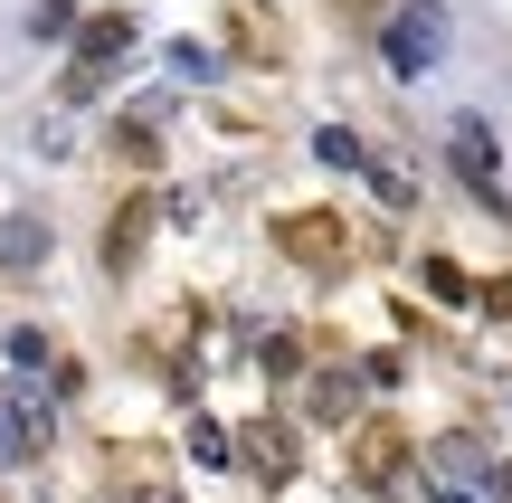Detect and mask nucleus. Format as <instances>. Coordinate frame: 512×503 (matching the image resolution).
<instances>
[{
	"mask_svg": "<svg viewBox=\"0 0 512 503\" xmlns=\"http://www.w3.org/2000/svg\"><path fill=\"white\" fill-rule=\"evenodd\" d=\"M446 0H399V10L380 19V57H389V76H408L418 86L427 67H446Z\"/></svg>",
	"mask_w": 512,
	"mask_h": 503,
	"instance_id": "nucleus-1",
	"label": "nucleus"
},
{
	"mask_svg": "<svg viewBox=\"0 0 512 503\" xmlns=\"http://www.w3.org/2000/svg\"><path fill=\"white\" fill-rule=\"evenodd\" d=\"M446 162L465 171V190H475L484 209H503V143H494L484 114H456V124H446Z\"/></svg>",
	"mask_w": 512,
	"mask_h": 503,
	"instance_id": "nucleus-2",
	"label": "nucleus"
},
{
	"mask_svg": "<svg viewBox=\"0 0 512 503\" xmlns=\"http://www.w3.org/2000/svg\"><path fill=\"white\" fill-rule=\"evenodd\" d=\"M29 266H48V219L38 209H10L0 219V276H29Z\"/></svg>",
	"mask_w": 512,
	"mask_h": 503,
	"instance_id": "nucleus-3",
	"label": "nucleus"
},
{
	"mask_svg": "<svg viewBox=\"0 0 512 503\" xmlns=\"http://www.w3.org/2000/svg\"><path fill=\"white\" fill-rule=\"evenodd\" d=\"M238 466H256V485H285V475H294V437L285 428H247L238 437Z\"/></svg>",
	"mask_w": 512,
	"mask_h": 503,
	"instance_id": "nucleus-4",
	"label": "nucleus"
},
{
	"mask_svg": "<svg viewBox=\"0 0 512 503\" xmlns=\"http://www.w3.org/2000/svg\"><path fill=\"white\" fill-rule=\"evenodd\" d=\"M133 19H86V29H76V67H114V57H133Z\"/></svg>",
	"mask_w": 512,
	"mask_h": 503,
	"instance_id": "nucleus-5",
	"label": "nucleus"
},
{
	"mask_svg": "<svg viewBox=\"0 0 512 503\" xmlns=\"http://www.w3.org/2000/svg\"><path fill=\"white\" fill-rule=\"evenodd\" d=\"M437 466H446V475H456V485H475V494H494V475H503V466H494V456H484V447H475V437H446V447H437Z\"/></svg>",
	"mask_w": 512,
	"mask_h": 503,
	"instance_id": "nucleus-6",
	"label": "nucleus"
},
{
	"mask_svg": "<svg viewBox=\"0 0 512 503\" xmlns=\"http://www.w3.org/2000/svg\"><path fill=\"white\" fill-rule=\"evenodd\" d=\"M351 399H361V380H351V371H313V390H304V409L323 418V428H342V418H351Z\"/></svg>",
	"mask_w": 512,
	"mask_h": 503,
	"instance_id": "nucleus-7",
	"label": "nucleus"
},
{
	"mask_svg": "<svg viewBox=\"0 0 512 503\" xmlns=\"http://www.w3.org/2000/svg\"><path fill=\"white\" fill-rule=\"evenodd\" d=\"M190 466H200V475H228V466H238V437H228L219 418H190Z\"/></svg>",
	"mask_w": 512,
	"mask_h": 503,
	"instance_id": "nucleus-8",
	"label": "nucleus"
},
{
	"mask_svg": "<svg viewBox=\"0 0 512 503\" xmlns=\"http://www.w3.org/2000/svg\"><path fill=\"white\" fill-rule=\"evenodd\" d=\"M361 181L380 190V209H418V181H408V162H380V152H370V162H361Z\"/></svg>",
	"mask_w": 512,
	"mask_h": 503,
	"instance_id": "nucleus-9",
	"label": "nucleus"
},
{
	"mask_svg": "<svg viewBox=\"0 0 512 503\" xmlns=\"http://www.w3.org/2000/svg\"><path fill=\"white\" fill-rule=\"evenodd\" d=\"M313 152H323L332 171H361V162H370V143H361L351 124H323V133H313Z\"/></svg>",
	"mask_w": 512,
	"mask_h": 503,
	"instance_id": "nucleus-10",
	"label": "nucleus"
},
{
	"mask_svg": "<svg viewBox=\"0 0 512 503\" xmlns=\"http://www.w3.org/2000/svg\"><path fill=\"white\" fill-rule=\"evenodd\" d=\"M0 352H10V371H48V333H38V323H10Z\"/></svg>",
	"mask_w": 512,
	"mask_h": 503,
	"instance_id": "nucleus-11",
	"label": "nucleus"
},
{
	"mask_svg": "<svg viewBox=\"0 0 512 503\" xmlns=\"http://www.w3.org/2000/svg\"><path fill=\"white\" fill-rule=\"evenodd\" d=\"M418 276H427V295H446V304H475V285H465V266H446V257H427Z\"/></svg>",
	"mask_w": 512,
	"mask_h": 503,
	"instance_id": "nucleus-12",
	"label": "nucleus"
},
{
	"mask_svg": "<svg viewBox=\"0 0 512 503\" xmlns=\"http://www.w3.org/2000/svg\"><path fill=\"white\" fill-rule=\"evenodd\" d=\"M133 238H143V219H133V209H124V219H114V238H105V266H114V276H124V266L143 257V247H133Z\"/></svg>",
	"mask_w": 512,
	"mask_h": 503,
	"instance_id": "nucleus-13",
	"label": "nucleus"
},
{
	"mask_svg": "<svg viewBox=\"0 0 512 503\" xmlns=\"http://www.w3.org/2000/svg\"><path fill=\"white\" fill-rule=\"evenodd\" d=\"M67 29H76L67 0H38V10H29V38H67Z\"/></svg>",
	"mask_w": 512,
	"mask_h": 503,
	"instance_id": "nucleus-14",
	"label": "nucleus"
},
{
	"mask_svg": "<svg viewBox=\"0 0 512 503\" xmlns=\"http://www.w3.org/2000/svg\"><path fill=\"white\" fill-rule=\"evenodd\" d=\"M171 76H200V86H209V76H219V57H209V48H190V38H181V48H171Z\"/></svg>",
	"mask_w": 512,
	"mask_h": 503,
	"instance_id": "nucleus-15",
	"label": "nucleus"
},
{
	"mask_svg": "<svg viewBox=\"0 0 512 503\" xmlns=\"http://www.w3.org/2000/svg\"><path fill=\"white\" fill-rule=\"evenodd\" d=\"M29 456V437H19V418H10V399H0V466H19Z\"/></svg>",
	"mask_w": 512,
	"mask_h": 503,
	"instance_id": "nucleus-16",
	"label": "nucleus"
},
{
	"mask_svg": "<svg viewBox=\"0 0 512 503\" xmlns=\"http://www.w3.org/2000/svg\"><path fill=\"white\" fill-rule=\"evenodd\" d=\"M124 503H181V494H171V485H133Z\"/></svg>",
	"mask_w": 512,
	"mask_h": 503,
	"instance_id": "nucleus-17",
	"label": "nucleus"
},
{
	"mask_svg": "<svg viewBox=\"0 0 512 503\" xmlns=\"http://www.w3.org/2000/svg\"><path fill=\"white\" fill-rule=\"evenodd\" d=\"M427 503H475V494H456V485H427Z\"/></svg>",
	"mask_w": 512,
	"mask_h": 503,
	"instance_id": "nucleus-18",
	"label": "nucleus"
}]
</instances>
